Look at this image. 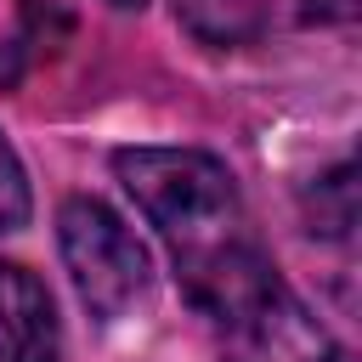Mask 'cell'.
Returning a JSON list of instances; mask_svg holds the SVG:
<instances>
[{
    "label": "cell",
    "instance_id": "277c9868",
    "mask_svg": "<svg viewBox=\"0 0 362 362\" xmlns=\"http://www.w3.org/2000/svg\"><path fill=\"white\" fill-rule=\"evenodd\" d=\"M175 23L215 51L255 45L272 23V0H175Z\"/></svg>",
    "mask_w": 362,
    "mask_h": 362
},
{
    "label": "cell",
    "instance_id": "5b68a950",
    "mask_svg": "<svg viewBox=\"0 0 362 362\" xmlns=\"http://www.w3.org/2000/svg\"><path fill=\"white\" fill-rule=\"evenodd\" d=\"M305 221L317 238H351V226H356V170L351 164H334L328 175L311 181Z\"/></svg>",
    "mask_w": 362,
    "mask_h": 362
},
{
    "label": "cell",
    "instance_id": "8992f818",
    "mask_svg": "<svg viewBox=\"0 0 362 362\" xmlns=\"http://www.w3.org/2000/svg\"><path fill=\"white\" fill-rule=\"evenodd\" d=\"M28 170H23V158H17V147L0 136V232H17L23 221H28Z\"/></svg>",
    "mask_w": 362,
    "mask_h": 362
},
{
    "label": "cell",
    "instance_id": "52a82bcc",
    "mask_svg": "<svg viewBox=\"0 0 362 362\" xmlns=\"http://www.w3.org/2000/svg\"><path fill=\"white\" fill-rule=\"evenodd\" d=\"M113 6H124V11H130V6H147V0H113Z\"/></svg>",
    "mask_w": 362,
    "mask_h": 362
},
{
    "label": "cell",
    "instance_id": "6da1fadb",
    "mask_svg": "<svg viewBox=\"0 0 362 362\" xmlns=\"http://www.w3.org/2000/svg\"><path fill=\"white\" fill-rule=\"evenodd\" d=\"M113 175L170 243L175 272L209 266L226 249L255 243L232 170L204 147H119Z\"/></svg>",
    "mask_w": 362,
    "mask_h": 362
},
{
    "label": "cell",
    "instance_id": "3957f363",
    "mask_svg": "<svg viewBox=\"0 0 362 362\" xmlns=\"http://www.w3.org/2000/svg\"><path fill=\"white\" fill-rule=\"evenodd\" d=\"M0 362H62L57 300L17 260H0Z\"/></svg>",
    "mask_w": 362,
    "mask_h": 362
},
{
    "label": "cell",
    "instance_id": "7a4b0ae2",
    "mask_svg": "<svg viewBox=\"0 0 362 362\" xmlns=\"http://www.w3.org/2000/svg\"><path fill=\"white\" fill-rule=\"evenodd\" d=\"M57 243H62V266L74 277V294L85 300V311L96 322H119L153 294L147 243L102 198H90V192L68 198L57 209Z\"/></svg>",
    "mask_w": 362,
    "mask_h": 362
}]
</instances>
